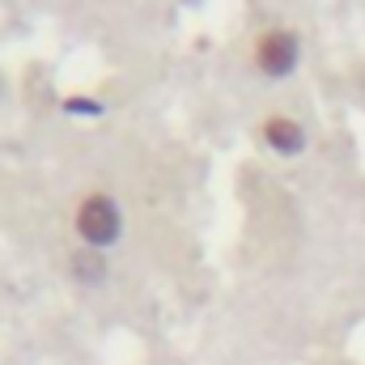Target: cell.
<instances>
[{
  "label": "cell",
  "mask_w": 365,
  "mask_h": 365,
  "mask_svg": "<svg viewBox=\"0 0 365 365\" xmlns=\"http://www.w3.org/2000/svg\"><path fill=\"white\" fill-rule=\"evenodd\" d=\"M73 230H77L81 247L106 251V247H115L123 238V208L115 204V195L90 191V195H81V204L73 212Z\"/></svg>",
  "instance_id": "1"
},
{
  "label": "cell",
  "mask_w": 365,
  "mask_h": 365,
  "mask_svg": "<svg viewBox=\"0 0 365 365\" xmlns=\"http://www.w3.org/2000/svg\"><path fill=\"white\" fill-rule=\"evenodd\" d=\"M297 60H302V43H297V34L293 30H284V26H272V30H264L259 38H255V68L264 73V77H289L293 68H297Z\"/></svg>",
  "instance_id": "2"
},
{
  "label": "cell",
  "mask_w": 365,
  "mask_h": 365,
  "mask_svg": "<svg viewBox=\"0 0 365 365\" xmlns=\"http://www.w3.org/2000/svg\"><path fill=\"white\" fill-rule=\"evenodd\" d=\"M264 145L280 158H297L306 149V128L293 115H268L264 119Z\"/></svg>",
  "instance_id": "3"
},
{
  "label": "cell",
  "mask_w": 365,
  "mask_h": 365,
  "mask_svg": "<svg viewBox=\"0 0 365 365\" xmlns=\"http://www.w3.org/2000/svg\"><path fill=\"white\" fill-rule=\"evenodd\" d=\"M68 268H73V280H77V284L98 289V284L106 280V255H102V251H90V247H81V251H73Z\"/></svg>",
  "instance_id": "4"
},
{
  "label": "cell",
  "mask_w": 365,
  "mask_h": 365,
  "mask_svg": "<svg viewBox=\"0 0 365 365\" xmlns=\"http://www.w3.org/2000/svg\"><path fill=\"white\" fill-rule=\"evenodd\" d=\"M60 110H64V115H102V102H98V98H86V93H68V98H64V102H60Z\"/></svg>",
  "instance_id": "5"
}]
</instances>
